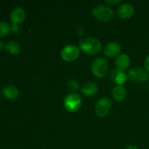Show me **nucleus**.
<instances>
[{
	"instance_id": "f257e3e1",
	"label": "nucleus",
	"mask_w": 149,
	"mask_h": 149,
	"mask_svg": "<svg viewBox=\"0 0 149 149\" xmlns=\"http://www.w3.org/2000/svg\"><path fill=\"white\" fill-rule=\"evenodd\" d=\"M79 47L80 50L90 55H97L102 50V45L100 41L92 36L81 39L79 44Z\"/></svg>"
},
{
	"instance_id": "f03ea898",
	"label": "nucleus",
	"mask_w": 149,
	"mask_h": 149,
	"mask_svg": "<svg viewBox=\"0 0 149 149\" xmlns=\"http://www.w3.org/2000/svg\"><path fill=\"white\" fill-rule=\"evenodd\" d=\"M93 15L98 21L106 23L111 20L114 17V12L109 6L99 4L93 10Z\"/></svg>"
},
{
	"instance_id": "7ed1b4c3",
	"label": "nucleus",
	"mask_w": 149,
	"mask_h": 149,
	"mask_svg": "<svg viewBox=\"0 0 149 149\" xmlns=\"http://www.w3.org/2000/svg\"><path fill=\"white\" fill-rule=\"evenodd\" d=\"M82 104L81 96L75 93L67 95L63 100V106L68 112H76L81 108Z\"/></svg>"
},
{
	"instance_id": "20e7f679",
	"label": "nucleus",
	"mask_w": 149,
	"mask_h": 149,
	"mask_svg": "<svg viewBox=\"0 0 149 149\" xmlns=\"http://www.w3.org/2000/svg\"><path fill=\"white\" fill-rule=\"evenodd\" d=\"M109 63L104 58L98 57L92 64V72L93 75L99 79L103 78L109 71Z\"/></svg>"
},
{
	"instance_id": "39448f33",
	"label": "nucleus",
	"mask_w": 149,
	"mask_h": 149,
	"mask_svg": "<svg viewBox=\"0 0 149 149\" xmlns=\"http://www.w3.org/2000/svg\"><path fill=\"white\" fill-rule=\"evenodd\" d=\"M112 101L109 97H103L97 102L95 107V112L98 117L103 118L109 114L111 108Z\"/></svg>"
},
{
	"instance_id": "423d86ee",
	"label": "nucleus",
	"mask_w": 149,
	"mask_h": 149,
	"mask_svg": "<svg viewBox=\"0 0 149 149\" xmlns=\"http://www.w3.org/2000/svg\"><path fill=\"white\" fill-rule=\"evenodd\" d=\"M61 58L67 62L76 61L80 55V49L74 45H66L63 48L61 52Z\"/></svg>"
},
{
	"instance_id": "0eeeda50",
	"label": "nucleus",
	"mask_w": 149,
	"mask_h": 149,
	"mask_svg": "<svg viewBox=\"0 0 149 149\" xmlns=\"http://www.w3.org/2000/svg\"><path fill=\"white\" fill-rule=\"evenodd\" d=\"M127 77L135 82H145L149 78L148 73L140 67L131 68L127 73Z\"/></svg>"
},
{
	"instance_id": "6e6552de",
	"label": "nucleus",
	"mask_w": 149,
	"mask_h": 149,
	"mask_svg": "<svg viewBox=\"0 0 149 149\" xmlns=\"http://www.w3.org/2000/svg\"><path fill=\"white\" fill-rule=\"evenodd\" d=\"M122 51V47L119 43L116 42H109L104 48L103 53L106 57L113 58L117 56Z\"/></svg>"
},
{
	"instance_id": "1a4fd4ad",
	"label": "nucleus",
	"mask_w": 149,
	"mask_h": 149,
	"mask_svg": "<svg viewBox=\"0 0 149 149\" xmlns=\"http://www.w3.org/2000/svg\"><path fill=\"white\" fill-rule=\"evenodd\" d=\"M135 14L133 6L130 4H123L119 7L117 15L122 19H130Z\"/></svg>"
},
{
	"instance_id": "9d476101",
	"label": "nucleus",
	"mask_w": 149,
	"mask_h": 149,
	"mask_svg": "<svg viewBox=\"0 0 149 149\" xmlns=\"http://www.w3.org/2000/svg\"><path fill=\"white\" fill-rule=\"evenodd\" d=\"M26 12L21 7L15 8L10 13V20L14 24H20L26 19Z\"/></svg>"
},
{
	"instance_id": "9b49d317",
	"label": "nucleus",
	"mask_w": 149,
	"mask_h": 149,
	"mask_svg": "<svg viewBox=\"0 0 149 149\" xmlns=\"http://www.w3.org/2000/svg\"><path fill=\"white\" fill-rule=\"evenodd\" d=\"M110 77L111 79L118 84V86H122L125 84L127 79V76L125 73L118 68H115L111 71Z\"/></svg>"
},
{
	"instance_id": "f8f14e48",
	"label": "nucleus",
	"mask_w": 149,
	"mask_h": 149,
	"mask_svg": "<svg viewBox=\"0 0 149 149\" xmlns=\"http://www.w3.org/2000/svg\"><path fill=\"white\" fill-rule=\"evenodd\" d=\"M115 64L118 69L121 71H125L127 69L130 64V57L126 54H122L116 58L115 61Z\"/></svg>"
},
{
	"instance_id": "ddd939ff",
	"label": "nucleus",
	"mask_w": 149,
	"mask_h": 149,
	"mask_svg": "<svg viewBox=\"0 0 149 149\" xmlns=\"http://www.w3.org/2000/svg\"><path fill=\"white\" fill-rule=\"evenodd\" d=\"M98 92V86L94 82H87L84 84L81 88V93L87 97L95 96Z\"/></svg>"
},
{
	"instance_id": "4468645a",
	"label": "nucleus",
	"mask_w": 149,
	"mask_h": 149,
	"mask_svg": "<svg viewBox=\"0 0 149 149\" xmlns=\"http://www.w3.org/2000/svg\"><path fill=\"white\" fill-rule=\"evenodd\" d=\"M2 94L7 99L14 100L18 97L19 90L15 86L7 85L3 88Z\"/></svg>"
},
{
	"instance_id": "2eb2a0df",
	"label": "nucleus",
	"mask_w": 149,
	"mask_h": 149,
	"mask_svg": "<svg viewBox=\"0 0 149 149\" xmlns=\"http://www.w3.org/2000/svg\"><path fill=\"white\" fill-rule=\"evenodd\" d=\"M112 97L116 101H122L127 96V90L123 86H116L111 92Z\"/></svg>"
},
{
	"instance_id": "dca6fc26",
	"label": "nucleus",
	"mask_w": 149,
	"mask_h": 149,
	"mask_svg": "<svg viewBox=\"0 0 149 149\" xmlns=\"http://www.w3.org/2000/svg\"><path fill=\"white\" fill-rule=\"evenodd\" d=\"M4 49L11 55H17L21 50V46L15 41H9L4 45Z\"/></svg>"
},
{
	"instance_id": "f3484780",
	"label": "nucleus",
	"mask_w": 149,
	"mask_h": 149,
	"mask_svg": "<svg viewBox=\"0 0 149 149\" xmlns=\"http://www.w3.org/2000/svg\"><path fill=\"white\" fill-rule=\"evenodd\" d=\"M10 26L4 21H0V37L5 36L10 33Z\"/></svg>"
},
{
	"instance_id": "a211bd4d",
	"label": "nucleus",
	"mask_w": 149,
	"mask_h": 149,
	"mask_svg": "<svg viewBox=\"0 0 149 149\" xmlns=\"http://www.w3.org/2000/svg\"><path fill=\"white\" fill-rule=\"evenodd\" d=\"M68 85L70 88L74 89V90H79V82L75 79H71L68 81Z\"/></svg>"
},
{
	"instance_id": "6ab92c4d",
	"label": "nucleus",
	"mask_w": 149,
	"mask_h": 149,
	"mask_svg": "<svg viewBox=\"0 0 149 149\" xmlns=\"http://www.w3.org/2000/svg\"><path fill=\"white\" fill-rule=\"evenodd\" d=\"M10 31H13L14 33H16V34H19L20 33V30L18 25L14 24V23H13L11 25V26H10Z\"/></svg>"
},
{
	"instance_id": "aec40b11",
	"label": "nucleus",
	"mask_w": 149,
	"mask_h": 149,
	"mask_svg": "<svg viewBox=\"0 0 149 149\" xmlns=\"http://www.w3.org/2000/svg\"><path fill=\"white\" fill-rule=\"evenodd\" d=\"M105 2L106 3V4H110V5H113V4H119V3L122 2V1L121 0H107V1H106Z\"/></svg>"
},
{
	"instance_id": "412c9836",
	"label": "nucleus",
	"mask_w": 149,
	"mask_h": 149,
	"mask_svg": "<svg viewBox=\"0 0 149 149\" xmlns=\"http://www.w3.org/2000/svg\"><path fill=\"white\" fill-rule=\"evenodd\" d=\"M144 65H145L146 71L149 73V55L146 58L145 62H144Z\"/></svg>"
},
{
	"instance_id": "4be33fe9",
	"label": "nucleus",
	"mask_w": 149,
	"mask_h": 149,
	"mask_svg": "<svg viewBox=\"0 0 149 149\" xmlns=\"http://www.w3.org/2000/svg\"><path fill=\"white\" fill-rule=\"evenodd\" d=\"M125 149H139V148H138L137 146H135L129 145V146H127L125 147Z\"/></svg>"
},
{
	"instance_id": "5701e85b",
	"label": "nucleus",
	"mask_w": 149,
	"mask_h": 149,
	"mask_svg": "<svg viewBox=\"0 0 149 149\" xmlns=\"http://www.w3.org/2000/svg\"><path fill=\"white\" fill-rule=\"evenodd\" d=\"M4 47V44H3V42L0 40V52H1V50L2 49V48Z\"/></svg>"
}]
</instances>
